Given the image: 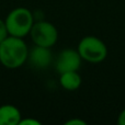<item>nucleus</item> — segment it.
Returning a JSON list of instances; mask_svg holds the SVG:
<instances>
[{
	"label": "nucleus",
	"mask_w": 125,
	"mask_h": 125,
	"mask_svg": "<svg viewBox=\"0 0 125 125\" xmlns=\"http://www.w3.org/2000/svg\"><path fill=\"white\" fill-rule=\"evenodd\" d=\"M65 124L66 125H86V122L80 119H71L69 121H67Z\"/></svg>",
	"instance_id": "9b49d317"
},
{
	"label": "nucleus",
	"mask_w": 125,
	"mask_h": 125,
	"mask_svg": "<svg viewBox=\"0 0 125 125\" xmlns=\"http://www.w3.org/2000/svg\"><path fill=\"white\" fill-rule=\"evenodd\" d=\"M117 123L120 125H125V109L121 112L119 116V120H117Z\"/></svg>",
	"instance_id": "f8f14e48"
},
{
	"label": "nucleus",
	"mask_w": 125,
	"mask_h": 125,
	"mask_svg": "<svg viewBox=\"0 0 125 125\" xmlns=\"http://www.w3.org/2000/svg\"><path fill=\"white\" fill-rule=\"evenodd\" d=\"M81 57L78 51L67 48L59 53L56 59V69L59 73L67 71H77L81 65Z\"/></svg>",
	"instance_id": "39448f33"
},
{
	"label": "nucleus",
	"mask_w": 125,
	"mask_h": 125,
	"mask_svg": "<svg viewBox=\"0 0 125 125\" xmlns=\"http://www.w3.org/2000/svg\"><path fill=\"white\" fill-rule=\"evenodd\" d=\"M21 112L12 104L0 106V125H19L21 121Z\"/></svg>",
	"instance_id": "0eeeda50"
},
{
	"label": "nucleus",
	"mask_w": 125,
	"mask_h": 125,
	"mask_svg": "<svg viewBox=\"0 0 125 125\" xmlns=\"http://www.w3.org/2000/svg\"><path fill=\"white\" fill-rule=\"evenodd\" d=\"M81 77L77 71H67L61 73L59 77V83L65 90L75 91L81 84Z\"/></svg>",
	"instance_id": "6e6552de"
},
{
	"label": "nucleus",
	"mask_w": 125,
	"mask_h": 125,
	"mask_svg": "<svg viewBox=\"0 0 125 125\" xmlns=\"http://www.w3.org/2000/svg\"><path fill=\"white\" fill-rule=\"evenodd\" d=\"M78 53L82 61L92 64L103 62L108 55L105 44L95 36H86L78 44Z\"/></svg>",
	"instance_id": "7ed1b4c3"
},
{
	"label": "nucleus",
	"mask_w": 125,
	"mask_h": 125,
	"mask_svg": "<svg viewBox=\"0 0 125 125\" xmlns=\"http://www.w3.org/2000/svg\"><path fill=\"white\" fill-rule=\"evenodd\" d=\"M8 36H9V33H8V30H7L6 22H4V20L0 19V42H2Z\"/></svg>",
	"instance_id": "1a4fd4ad"
},
{
	"label": "nucleus",
	"mask_w": 125,
	"mask_h": 125,
	"mask_svg": "<svg viewBox=\"0 0 125 125\" xmlns=\"http://www.w3.org/2000/svg\"><path fill=\"white\" fill-rule=\"evenodd\" d=\"M19 125H41V122L35 119H30V117H28V119H24V120L21 119Z\"/></svg>",
	"instance_id": "9d476101"
},
{
	"label": "nucleus",
	"mask_w": 125,
	"mask_h": 125,
	"mask_svg": "<svg viewBox=\"0 0 125 125\" xmlns=\"http://www.w3.org/2000/svg\"><path fill=\"white\" fill-rule=\"evenodd\" d=\"M9 35L17 37H25L34 24V15L29 9L19 7L9 12L4 19Z\"/></svg>",
	"instance_id": "f03ea898"
},
{
	"label": "nucleus",
	"mask_w": 125,
	"mask_h": 125,
	"mask_svg": "<svg viewBox=\"0 0 125 125\" xmlns=\"http://www.w3.org/2000/svg\"><path fill=\"white\" fill-rule=\"evenodd\" d=\"M29 47L23 39L17 36L8 37L0 42V62L9 69L21 67L28 61Z\"/></svg>",
	"instance_id": "f257e3e1"
},
{
	"label": "nucleus",
	"mask_w": 125,
	"mask_h": 125,
	"mask_svg": "<svg viewBox=\"0 0 125 125\" xmlns=\"http://www.w3.org/2000/svg\"><path fill=\"white\" fill-rule=\"evenodd\" d=\"M53 56L51 50L48 47L35 45L32 50H29L28 61L32 64V66L36 68H46L52 62Z\"/></svg>",
	"instance_id": "423d86ee"
},
{
	"label": "nucleus",
	"mask_w": 125,
	"mask_h": 125,
	"mask_svg": "<svg viewBox=\"0 0 125 125\" xmlns=\"http://www.w3.org/2000/svg\"><path fill=\"white\" fill-rule=\"evenodd\" d=\"M30 36L35 45L51 48L56 44L58 39V32L54 24L42 20L34 22L30 31Z\"/></svg>",
	"instance_id": "20e7f679"
}]
</instances>
